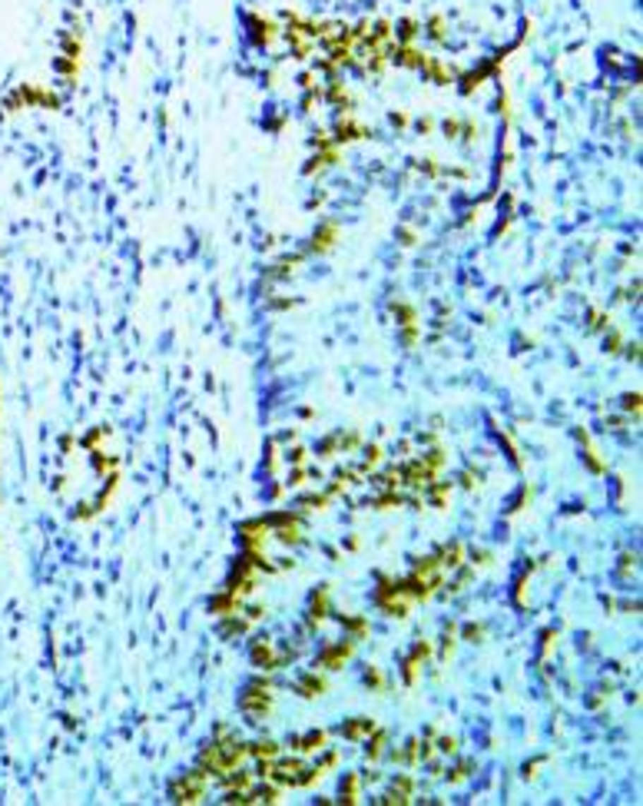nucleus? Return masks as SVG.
Returning <instances> with one entry per match:
<instances>
[{"instance_id": "obj_1", "label": "nucleus", "mask_w": 643, "mask_h": 806, "mask_svg": "<svg viewBox=\"0 0 643 806\" xmlns=\"http://www.w3.org/2000/svg\"><path fill=\"white\" fill-rule=\"evenodd\" d=\"M203 786H206V776H203V774L183 776V780L176 783V790H173L176 803H199V800H203Z\"/></svg>"}, {"instance_id": "obj_2", "label": "nucleus", "mask_w": 643, "mask_h": 806, "mask_svg": "<svg viewBox=\"0 0 643 806\" xmlns=\"http://www.w3.org/2000/svg\"><path fill=\"white\" fill-rule=\"evenodd\" d=\"M306 770L302 760H279V763H269V776L265 780H275V783H295L299 786V776Z\"/></svg>"}, {"instance_id": "obj_3", "label": "nucleus", "mask_w": 643, "mask_h": 806, "mask_svg": "<svg viewBox=\"0 0 643 806\" xmlns=\"http://www.w3.org/2000/svg\"><path fill=\"white\" fill-rule=\"evenodd\" d=\"M351 651H355V641L349 644H338V647H328L325 654L318 657V667H325V670H338V667L345 664L351 657Z\"/></svg>"}, {"instance_id": "obj_4", "label": "nucleus", "mask_w": 643, "mask_h": 806, "mask_svg": "<svg viewBox=\"0 0 643 806\" xmlns=\"http://www.w3.org/2000/svg\"><path fill=\"white\" fill-rule=\"evenodd\" d=\"M216 750H219V757H222V766L226 770H232V766H239L246 757H249V747H242V743H236V740H229V743H216Z\"/></svg>"}, {"instance_id": "obj_5", "label": "nucleus", "mask_w": 643, "mask_h": 806, "mask_svg": "<svg viewBox=\"0 0 643 806\" xmlns=\"http://www.w3.org/2000/svg\"><path fill=\"white\" fill-rule=\"evenodd\" d=\"M239 531H242V541H246L252 551H259V547L265 545V538H269V524L265 521H246Z\"/></svg>"}, {"instance_id": "obj_6", "label": "nucleus", "mask_w": 643, "mask_h": 806, "mask_svg": "<svg viewBox=\"0 0 643 806\" xmlns=\"http://www.w3.org/2000/svg\"><path fill=\"white\" fill-rule=\"evenodd\" d=\"M269 704H272V697L265 694V690H246V697H242V707L249 710V713H265L269 710Z\"/></svg>"}, {"instance_id": "obj_7", "label": "nucleus", "mask_w": 643, "mask_h": 806, "mask_svg": "<svg viewBox=\"0 0 643 806\" xmlns=\"http://www.w3.org/2000/svg\"><path fill=\"white\" fill-rule=\"evenodd\" d=\"M342 733H345L349 740H359V737H368V733H375V723H371V720H365V717H359L355 723H345V727H342Z\"/></svg>"}, {"instance_id": "obj_8", "label": "nucleus", "mask_w": 643, "mask_h": 806, "mask_svg": "<svg viewBox=\"0 0 643 806\" xmlns=\"http://www.w3.org/2000/svg\"><path fill=\"white\" fill-rule=\"evenodd\" d=\"M322 743H325V733L316 730V733H308V737H302V740H295L292 747L299 753H318V750H322Z\"/></svg>"}, {"instance_id": "obj_9", "label": "nucleus", "mask_w": 643, "mask_h": 806, "mask_svg": "<svg viewBox=\"0 0 643 806\" xmlns=\"http://www.w3.org/2000/svg\"><path fill=\"white\" fill-rule=\"evenodd\" d=\"M252 660L256 664H262L265 670H275V657H272V647H269V641H262L252 647Z\"/></svg>"}, {"instance_id": "obj_10", "label": "nucleus", "mask_w": 643, "mask_h": 806, "mask_svg": "<svg viewBox=\"0 0 643 806\" xmlns=\"http://www.w3.org/2000/svg\"><path fill=\"white\" fill-rule=\"evenodd\" d=\"M275 538L282 541V545H299L302 541V531H299V524H295V518H289V521L275 531Z\"/></svg>"}, {"instance_id": "obj_11", "label": "nucleus", "mask_w": 643, "mask_h": 806, "mask_svg": "<svg viewBox=\"0 0 643 806\" xmlns=\"http://www.w3.org/2000/svg\"><path fill=\"white\" fill-rule=\"evenodd\" d=\"M249 753H252V757H259V760H275V757H279V743L259 740V743H252V747H249Z\"/></svg>"}, {"instance_id": "obj_12", "label": "nucleus", "mask_w": 643, "mask_h": 806, "mask_svg": "<svg viewBox=\"0 0 643 806\" xmlns=\"http://www.w3.org/2000/svg\"><path fill=\"white\" fill-rule=\"evenodd\" d=\"M322 690H325V680H318V677H306V680L299 684V694H302V697H318Z\"/></svg>"}, {"instance_id": "obj_13", "label": "nucleus", "mask_w": 643, "mask_h": 806, "mask_svg": "<svg viewBox=\"0 0 643 806\" xmlns=\"http://www.w3.org/2000/svg\"><path fill=\"white\" fill-rule=\"evenodd\" d=\"M461 555H464V551H461V545H451V547H445V551H441L438 564H441V567H458V564H461Z\"/></svg>"}, {"instance_id": "obj_14", "label": "nucleus", "mask_w": 643, "mask_h": 806, "mask_svg": "<svg viewBox=\"0 0 643 806\" xmlns=\"http://www.w3.org/2000/svg\"><path fill=\"white\" fill-rule=\"evenodd\" d=\"M342 803H345V806L359 803V776H345V793H342Z\"/></svg>"}, {"instance_id": "obj_15", "label": "nucleus", "mask_w": 643, "mask_h": 806, "mask_svg": "<svg viewBox=\"0 0 643 806\" xmlns=\"http://www.w3.org/2000/svg\"><path fill=\"white\" fill-rule=\"evenodd\" d=\"M382 753H385V733H378V737L368 743V760H378Z\"/></svg>"}, {"instance_id": "obj_16", "label": "nucleus", "mask_w": 643, "mask_h": 806, "mask_svg": "<svg viewBox=\"0 0 643 806\" xmlns=\"http://www.w3.org/2000/svg\"><path fill=\"white\" fill-rule=\"evenodd\" d=\"M378 461H382V448H378V445H371L368 451H365V468H375Z\"/></svg>"}, {"instance_id": "obj_17", "label": "nucleus", "mask_w": 643, "mask_h": 806, "mask_svg": "<svg viewBox=\"0 0 643 806\" xmlns=\"http://www.w3.org/2000/svg\"><path fill=\"white\" fill-rule=\"evenodd\" d=\"M438 750H441V753H458V740H455V737H441Z\"/></svg>"}, {"instance_id": "obj_18", "label": "nucleus", "mask_w": 643, "mask_h": 806, "mask_svg": "<svg viewBox=\"0 0 643 806\" xmlns=\"http://www.w3.org/2000/svg\"><path fill=\"white\" fill-rule=\"evenodd\" d=\"M464 776H468V763H461V766H455V770H451V780H455V783H461Z\"/></svg>"}, {"instance_id": "obj_19", "label": "nucleus", "mask_w": 643, "mask_h": 806, "mask_svg": "<svg viewBox=\"0 0 643 806\" xmlns=\"http://www.w3.org/2000/svg\"><path fill=\"white\" fill-rule=\"evenodd\" d=\"M623 405H627V408H630V412H640V395H637V392H633V395H627V398H623Z\"/></svg>"}, {"instance_id": "obj_20", "label": "nucleus", "mask_w": 643, "mask_h": 806, "mask_svg": "<svg viewBox=\"0 0 643 806\" xmlns=\"http://www.w3.org/2000/svg\"><path fill=\"white\" fill-rule=\"evenodd\" d=\"M395 790H402V793L411 796V780H408V776H398V780H395Z\"/></svg>"}, {"instance_id": "obj_21", "label": "nucleus", "mask_w": 643, "mask_h": 806, "mask_svg": "<svg viewBox=\"0 0 643 806\" xmlns=\"http://www.w3.org/2000/svg\"><path fill=\"white\" fill-rule=\"evenodd\" d=\"M587 465H590L594 471H603V465L597 461V451H594V448H587Z\"/></svg>"}, {"instance_id": "obj_22", "label": "nucleus", "mask_w": 643, "mask_h": 806, "mask_svg": "<svg viewBox=\"0 0 643 806\" xmlns=\"http://www.w3.org/2000/svg\"><path fill=\"white\" fill-rule=\"evenodd\" d=\"M289 461L302 465V461H306V448H292V451H289Z\"/></svg>"}, {"instance_id": "obj_23", "label": "nucleus", "mask_w": 643, "mask_h": 806, "mask_svg": "<svg viewBox=\"0 0 643 806\" xmlns=\"http://www.w3.org/2000/svg\"><path fill=\"white\" fill-rule=\"evenodd\" d=\"M365 680H368L371 687H382V674H378V670H375V667H371L368 674H365Z\"/></svg>"}, {"instance_id": "obj_24", "label": "nucleus", "mask_w": 643, "mask_h": 806, "mask_svg": "<svg viewBox=\"0 0 643 806\" xmlns=\"http://www.w3.org/2000/svg\"><path fill=\"white\" fill-rule=\"evenodd\" d=\"M93 465H97V468L103 471V468H113L116 461H113V458H100V455H97V458H93Z\"/></svg>"}, {"instance_id": "obj_25", "label": "nucleus", "mask_w": 643, "mask_h": 806, "mask_svg": "<svg viewBox=\"0 0 643 806\" xmlns=\"http://www.w3.org/2000/svg\"><path fill=\"white\" fill-rule=\"evenodd\" d=\"M289 485H295V488H299V485H306V471H292V478H289Z\"/></svg>"}, {"instance_id": "obj_26", "label": "nucleus", "mask_w": 643, "mask_h": 806, "mask_svg": "<svg viewBox=\"0 0 643 806\" xmlns=\"http://www.w3.org/2000/svg\"><path fill=\"white\" fill-rule=\"evenodd\" d=\"M481 634H484L481 627H468V631H464V637H468V641H474V637H481Z\"/></svg>"}]
</instances>
